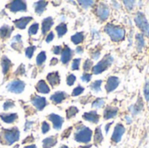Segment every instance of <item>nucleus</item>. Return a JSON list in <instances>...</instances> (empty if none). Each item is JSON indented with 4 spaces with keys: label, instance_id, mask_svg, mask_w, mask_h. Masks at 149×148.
<instances>
[{
    "label": "nucleus",
    "instance_id": "32",
    "mask_svg": "<svg viewBox=\"0 0 149 148\" xmlns=\"http://www.w3.org/2000/svg\"><path fill=\"white\" fill-rule=\"evenodd\" d=\"M46 59V55H45V51H41L38 56H37V58H36V63L38 65H42L44 64V62L45 61Z\"/></svg>",
    "mask_w": 149,
    "mask_h": 148
},
{
    "label": "nucleus",
    "instance_id": "10",
    "mask_svg": "<svg viewBox=\"0 0 149 148\" xmlns=\"http://www.w3.org/2000/svg\"><path fill=\"white\" fill-rule=\"evenodd\" d=\"M48 120L52 123L53 128L55 130H60L61 129L63 123H64V119L61 116L55 114V113H52L48 116Z\"/></svg>",
    "mask_w": 149,
    "mask_h": 148
},
{
    "label": "nucleus",
    "instance_id": "25",
    "mask_svg": "<svg viewBox=\"0 0 149 148\" xmlns=\"http://www.w3.org/2000/svg\"><path fill=\"white\" fill-rule=\"evenodd\" d=\"M10 65H11L10 60L6 56H3L1 59V66H2V72L4 75L9 72Z\"/></svg>",
    "mask_w": 149,
    "mask_h": 148
},
{
    "label": "nucleus",
    "instance_id": "20",
    "mask_svg": "<svg viewBox=\"0 0 149 148\" xmlns=\"http://www.w3.org/2000/svg\"><path fill=\"white\" fill-rule=\"evenodd\" d=\"M65 98H66V94H65V92H55L54 94H52V96H51V100L53 102V103H55V104H59V103H61L64 99H65Z\"/></svg>",
    "mask_w": 149,
    "mask_h": 148
},
{
    "label": "nucleus",
    "instance_id": "54",
    "mask_svg": "<svg viewBox=\"0 0 149 148\" xmlns=\"http://www.w3.org/2000/svg\"><path fill=\"white\" fill-rule=\"evenodd\" d=\"M83 51H84V49H83L82 46H77V48H76V52H77L78 54H82Z\"/></svg>",
    "mask_w": 149,
    "mask_h": 148
},
{
    "label": "nucleus",
    "instance_id": "37",
    "mask_svg": "<svg viewBox=\"0 0 149 148\" xmlns=\"http://www.w3.org/2000/svg\"><path fill=\"white\" fill-rule=\"evenodd\" d=\"M142 103L141 102H137L132 108H134V109H131V111L133 112V113L134 114H137V113H139L141 111V109H142Z\"/></svg>",
    "mask_w": 149,
    "mask_h": 148
},
{
    "label": "nucleus",
    "instance_id": "15",
    "mask_svg": "<svg viewBox=\"0 0 149 148\" xmlns=\"http://www.w3.org/2000/svg\"><path fill=\"white\" fill-rule=\"evenodd\" d=\"M72 57V51L68 46H65L61 51V62L64 65H66L70 62Z\"/></svg>",
    "mask_w": 149,
    "mask_h": 148
},
{
    "label": "nucleus",
    "instance_id": "23",
    "mask_svg": "<svg viewBox=\"0 0 149 148\" xmlns=\"http://www.w3.org/2000/svg\"><path fill=\"white\" fill-rule=\"evenodd\" d=\"M1 120L6 123V124H11L13 123L17 119V113H10V114H0Z\"/></svg>",
    "mask_w": 149,
    "mask_h": 148
},
{
    "label": "nucleus",
    "instance_id": "41",
    "mask_svg": "<svg viewBox=\"0 0 149 148\" xmlns=\"http://www.w3.org/2000/svg\"><path fill=\"white\" fill-rule=\"evenodd\" d=\"M14 106H15V104H14V102H13L12 100H6V101L3 103V110H5V111L10 110V108H12V107H14Z\"/></svg>",
    "mask_w": 149,
    "mask_h": 148
},
{
    "label": "nucleus",
    "instance_id": "40",
    "mask_svg": "<svg viewBox=\"0 0 149 148\" xmlns=\"http://www.w3.org/2000/svg\"><path fill=\"white\" fill-rule=\"evenodd\" d=\"M84 87H82V86H80V85H79V86H77L76 88H74V90L72 91V96H73V97H76V96H79V95H80L83 92H84Z\"/></svg>",
    "mask_w": 149,
    "mask_h": 148
},
{
    "label": "nucleus",
    "instance_id": "11",
    "mask_svg": "<svg viewBox=\"0 0 149 148\" xmlns=\"http://www.w3.org/2000/svg\"><path fill=\"white\" fill-rule=\"evenodd\" d=\"M120 85V79L117 77L112 76L109 77L107 81V85H106V90L107 92H112L113 91H114Z\"/></svg>",
    "mask_w": 149,
    "mask_h": 148
},
{
    "label": "nucleus",
    "instance_id": "55",
    "mask_svg": "<svg viewBox=\"0 0 149 148\" xmlns=\"http://www.w3.org/2000/svg\"><path fill=\"white\" fill-rule=\"evenodd\" d=\"M34 140V139H33V137L32 136H30V137H28V138H26L24 141H23V144H25L26 142H32Z\"/></svg>",
    "mask_w": 149,
    "mask_h": 148
},
{
    "label": "nucleus",
    "instance_id": "6",
    "mask_svg": "<svg viewBox=\"0 0 149 148\" xmlns=\"http://www.w3.org/2000/svg\"><path fill=\"white\" fill-rule=\"evenodd\" d=\"M124 133H125V127H124V126L122 124H120V123L117 124L115 126V127H114L113 133L112 137H111V143H112V145L115 146L116 144L120 143Z\"/></svg>",
    "mask_w": 149,
    "mask_h": 148
},
{
    "label": "nucleus",
    "instance_id": "19",
    "mask_svg": "<svg viewBox=\"0 0 149 148\" xmlns=\"http://www.w3.org/2000/svg\"><path fill=\"white\" fill-rule=\"evenodd\" d=\"M118 113V108L113 106H107L104 111V119L110 120L114 118Z\"/></svg>",
    "mask_w": 149,
    "mask_h": 148
},
{
    "label": "nucleus",
    "instance_id": "58",
    "mask_svg": "<svg viewBox=\"0 0 149 148\" xmlns=\"http://www.w3.org/2000/svg\"><path fill=\"white\" fill-rule=\"evenodd\" d=\"M24 148H37L36 145H29V146H26Z\"/></svg>",
    "mask_w": 149,
    "mask_h": 148
},
{
    "label": "nucleus",
    "instance_id": "35",
    "mask_svg": "<svg viewBox=\"0 0 149 148\" xmlns=\"http://www.w3.org/2000/svg\"><path fill=\"white\" fill-rule=\"evenodd\" d=\"M38 31V23H35L33 24L32 25H31V27L29 28V31H28V34L30 36H33L35 34H37Z\"/></svg>",
    "mask_w": 149,
    "mask_h": 148
},
{
    "label": "nucleus",
    "instance_id": "44",
    "mask_svg": "<svg viewBox=\"0 0 149 148\" xmlns=\"http://www.w3.org/2000/svg\"><path fill=\"white\" fill-rule=\"evenodd\" d=\"M123 3L128 10H132L135 5V1H124Z\"/></svg>",
    "mask_w": 149,
    "mask_h": 148
},
{
    "label": "nucleus",
    "instance_id": "46",
    "mask_svg": "<svg viewBox=\"0 0 149 148\" xmlns=\"http://www.w3.org/2000/svg\"><path fill=\"white\" fill-rule=\"evenodd\" d=\"M41 131H42V133L45 134L46 133H48L50 131V126L47 122L44 121L42 123V127H41Z\"/></svg>",
    "mask_w": 149,
    "mask_h": 148
},
{
    "label": "nucleus",
    "instance_id": "8",
    "mask_svg": "<svg viewBox=\"0 0 149 148\" xmlns=\"http://www.w3.org/2000/svg\"><path fill=\"white\" fill-rule=\"evenodd\" d=\"M6 7H8L9 10L14 13L17 12V11H26V9H27L26 3L24 1H22V0L12 1Z\"/></svg>",
    "mask_w": 149,
    "mask_h": 148
},
{
    "label": "nucleus",
    "instance_id": "33",
    "mask_svg": "<svg viewBox=\"0 0 149 148\" xmlns=\"http://www.w3.org/2000/svg\"><path fill=\"white\" fill-rule=\"evenodd\" d=\"M101 84H102V80H96L94 82H93L90 85V88L95 92H98L100 91V87H101Z\"/></svg>",
    "mask_w": 149,
    "mask_h": 148
},
{
    "label": "nucleus",
    "instance_id": "30",
    "mask_svg": "<svg viewBox=\"0 0 149 148\" xmlns=\"http://www.w3.org/2000/svg\"><path fill=\"white\" fill-rule=\"evenodd\" d=\"M79 113V109L75 106H71L66 110V117L67 119H71L74 117Z\"/></svg>",
    "mask_w": 149,
    "mask_h": 148
},
{
    "label": "nucleus",
    "instance_id": "61",
    "mask_svg": "<svg viewBox=\"0 0 149 148\" xmlns=\"http://www.w3.org/2000/svg\"><path fill=\"white\" fill-rule=\"evenodd\" d=\"M59 148H69L68 147H66V146H65V145H64V146H61V147H60Z\"/></svg>",
    "mask_w": 149,
    "mask_h": 148
},
{
    "label": "nucleus",
    "instance_id": "22",
    "mask_svg": "<svg viewBox=\"0 0 149 148\" xmlns=\"http://www.w3.org/2000/svg\"><path fill=\"white\" fill-rule=\"evenodd\" d=\"M58 142L57 137L55 136H51L46 139H45L42 142L43 144V148H52Z\"/></svg>",
    "mask_w": 149,
    "mask_h": 148
},
{
    "label": "nucleus",
    "instance_id": "38",
    "mask_svg": "<svg viewBox=\"0 0 149 148\" xmlns=\"http://www.w3.org/2000/svg\"><path fill=\"white\" fill-rule=\"evenodd\" d=\"M79 3L83 8L87 9V8H89V7H91V6L93 5L94 1H90V0H88V1H82V0H80V1H79Z\"/></svg>",
    "mask_w": 149,
    "mask_h": 148
},
{
    "label": "nucleus",
    "instance_id": "4",
    "mask_svg": "<svg viewBox=\"0 0 149 148\" xmlns=\"http://www.w3.org/2000/svg\"><path fill=\"white\" fill-rule=\"evenodd\" d=\"M113 62V58L111 55H106L96 65L93 67V73L96 75L100 74L101 72L107 70L111 66Z\"/></svg>",
    "mask_w": 149,
    "mask_h": 148
},
{
    "label": "nucleus",
    "instance_id": "53",
    "mask_svg": "<svg viewBox=\"0 0 149 148\" xmlns=\"http://www.w3.org/2000/svg\"><path fill=\"white\" fill-rule=\"evenodd\" d=\"M33 125V122L32 121H27L26 123H25V127H24V131H28L30 128H31V126Z\"/></svg>",
    "mask_w": 149,
    "mask_h": 148
},
{
    "label": "nucleus",
    "instance_id": "56",
    "mask_svg": "<svg viewBox=\"0 0 149 148\" xmlns=\"http://www.w3.org/2000/svg\"><path fill=\"white\" fill-rule=\"evenodd\" d=\"M57 64H58V59L55 58H53L52 59V61H51V65H57Z\"/></svg>",
    "mask_w": 149,
    "mask_h": 148
},
{
    "label": "nucleus",
    "instance_id": "13",
    "mask_svg": "<svg viewBox=\"0 0 149 148\" xmlns=\"http://www.w3.org/2000/svg\"><path fill=\"white\" fill-rule=\"evenodd\" d=\"M83 119L86 121H89L93 124H97L100 121V115L96 111H91L83 114Z\"/></svg>",
    "mask_w": 149,
    "mask_h": 148
},
{
    "label": "nucleus",
    "instance_id": "59",
    "mask_svg": "<svg viewBox=\"0 0 149 148\" xmlns=\"http://www.w3.org/2000/svg\"><path fill=\"white\" fill-rule=\"evenodd\" d=\"M127 123H128V124H130V123L132 122V120H131V118H128V117H127Z\"/></svg>",
    "mask_w": 149,
    "mask_h": 148
},
{
    "label": "nucleus",
    "instance_id": "60",
    "mask_svg": "<svg viewBox=\"0 0 149 148\" xmlns=\"http://www.w3.org/2000/svg\"><path fill=\"white\" fill-rule=\"evenodd\" d=\"M92 147V145H88V146H85V147H80L79 148H90Z\"/></svg>",
    "mask_w": 149,
    "mask_h": 148
},
{
    "label": "nucleus",
    "instance_id": "45",
    "mask_svg": "<svg viewBox=\"0 0 149 148\" xmlns=\"http://www.w3.org/2000/svg\"><path fill=\"white\" fill-rule=\"evenodd\" d=\"M144 97L147 101H149V81H147L144 86Z\"/></svg>",
    "mask_w": 149,
    "mask_h": 148
},
{
    "label": "nucleus",
    "instance_id": "3",
    "mask_svg": "<svg viewBox=\"0 0 149 148\" xmlns=\"http://www.w3.org/2000/svg\"><path fill=\"white\" fill-rule=\"evenodd\" d=\"M20 137V132L17 127L11 129H3L1 133V140L3 144L10 146L16 143Z\"/></svg>",
    "mask_w": 149,
    "mask_h": 148
},
{
    "label": "nucleus",
    "instance_id": "21",
    "mask_svg": "<svg viewBox=\"0 0 149 148\" xmlns=\"http://www.w3.org/2000/svg\"><path fill=\"white\" fill-rule=\"evenodd\" d=\"M36 90L43 94H46L50 92V88L47 85V84L44 81V80H39L38 83L36 85Z\"/></svg>",
    "mask_w": 149,
    "mask_h": 148
},
{
    "label": "nucleus",
    "instance_id": "27",
    "mask_svg": "<svg viewBox=\"0 0 149 148\" xmlns=\"http://www.w3.org/2000/svg\"><path fill=\"white\" fill-rule=\"evenodd\" d=\"M12 31V28H10L9 25H3L0 28V37L2 38H7L10 36Z\"/></svg>",
    "mask_w": 149,
    "mask_h": 148
},
{
    "label": "nucleus",
    "instance_id": "43",
    "mask_svg": "<svg viewBox=\"0 0 149 148\" xmlns=\"http://www.w3.org/2000/svg\"><path fill=\"white\" fill-rule=\"evenodd\" d=\"M80 60H81L80 58H75V59H73L72 64V70H73V71L79 70V65H80Z\"/></svg>",
    "mask_w": 149,
    "mask_h": 148
},
{
    "label": "nucleus",
    "instance_id": "9",
    "mask_svg": "<svg viewBox=\"0 0 149 148\" xmlns=\"http://www.w3.org/2000/svg\"><path fill=\"white\" fill-rule=\"evenodd\" d=\"M110 10L106 3H100L96 8V14L101 21H106L109 17Z\"/></svg>",
    "mask_w": 149,
    "mask_h": 148
},
{
    "label": "nucleus",
    "instance_id": "31",
    "mask_svg": "<svg viewBox=\"0 0 149 148\" xmlns=\"http://www.w3.org/2000/svg\"><path fill=\"white\" fill-rule=\"evenodd\" d=\"M136 44L139 50H141L144 47L145 44V41H144V38L142 34H137L136 35Z\"/></svg>",
    "mask_w": 149,
    "mask_h": 148
},
{
    "label": "nucleus",
    "instance_id": "5",
    "mask_svg": "<svg viewBox=\"0 0 149 148\" xmlns=\"http://www.w3.org/2000/svg\"><path fill=\"white\" fill-rule=\"evenodd\" d=\"M134 22L138 28L142 31V33L147 37H149V23L145 15L141 12H138L135 16Z\"/></svg>",
    "mask_w": 149,
    "mask_h": 148
},
{
    "label": "nucleus",
    "instance_id": "49",
    "mask_svg": "<svg viewBox=\"0 0 149 148\" xmlns=\"http://www.w3.org/2000/svg\"><path fill=\"white\" fill-rule=\"evenodd\" d=\"M72 130V127H69V128H67L65 131H64V133H62V138H64V139L68 138V137L70 136V134H71Z\"/></svg>",
    "mask_w": 149,
    "mask_h": 148
},
{
    "label": "nucleus",
    "instance_id": "28",
    "mask_svg": "<svg viewBox=\"0 0 149 148\" xmlns=\"http://www.w3.org/2000/svg\"><path fill=\"white\" fill-rule=\"evenodd\" d=\"M84 38H85V35L83 32H77L76 34L72 36L71 40L74 44H79L84 41Z\"/></svg>",
    "mask_w": 149,
    "mask_h": 148
},
{
    "label": "nucleus",
    "instance_id": "47",
    "mask_svg": "<svg viewBox=\"0 0 149 148\" xmlns=\"http://www.w3.org/2000/svg\"><path fill=\"white\" fill-rule=\"evenodd\" d=\"M91 79H92V74H90V73H84L81 76V80L83 82L88 83V82H90Z\"/></svg>",
    "mask_w": 149,
    "mask_h": 148
},
{
    "label": "nucleus",
    "instance_id": "29",
    "mask_svg": "<svg viewBox=\"0 0 149 148\" xmlns=\"http://www.w3.org/2000/svg\"><path fill=\"white\" fill-rule=\"evenodd\" d=\"M56 31L58 38H62L67 32V26L65 24H60L56 26Z\"/></svg>",
    "mask_w": 149,
    "mask_h": 148
},
{
    "label": "nucleus",
    "instance_id": "26",
    "mask_svg": "<svg viewBox=\"0 0 149 148\" xmlns=\"http://www.w3.org/2000/svg\"><path fill=\"white\" fill-rule=\"evenodd\" d=\"M11 46H12V48H14L17 51H20L22 49V37H21V35L17 34L13 38Z\"/></svg>",
    "mask_w": 149,
    "mask_h": 148
},
{
    "label": "nucleus",
    "instance_id": "2",
    "mask_svg": "<svg viewBox=\"0 0 149 148\" xmlns=\"http://www.w3.org/2000/svg\"><path fill=\"white\" fill-rule=\"evenodd\" d=\"M93 137V131L83 125H80L79 126L77 127L76 133L74 134V140L75 141L79 143H83V144H88L92 140Z\"/></svg>",
    "mask_w": 149,
    "mask_h": 148
},
{
    "label": "nucleus",
    "instance_id": "1",
    "mask_svg": "<svg viewBox=\"0 0 149 148\" xmlns=\"http://www.w3.org/2000/svg\"><path fill=\"white\" fill-rule=\"evenodd\" d=\"M104 31L114 42H120L125 38V30L120 26L108 24L105 26Z\"/></svg>",
    "mask_w": 149,
    "mask_h": 148
},
{
    "label": "nucleus",
    "instance_id": "39",
    "mask_svg": "<svg viewBox=\"0 0 149 148\" xmlns=\"http://www.w3.org/2000/svg\"><path fill=\"white\" fill-rule=\"evenodd\" d=\"M93 67V61H91L90 59H86L83 65V69L85 72H88L92 69Z\"/></svg>",
    "mask_w": 149,
    "mask_h": 148
},
{
    "label": "nucleus",
    "instance_id": "18",
    "mask_svg": "<svg viewBox=\"0 0 149 148\" xmlns=\"http://www.w3.org/2000/svg\"><path fill=\"white\" fill-rule=\"evenodd\" d=\"M53 19L51 17L44 18V20L42 21V34H45L47 31H49L53 25Z\"/></svg>",
    "mask_w": 149,
    "mask_h": 148
},
{
    "label": "nucleus",
    "instance_id": "51",
    "mask_svg": "<svg viewBox=\"0 0 149 148\" xmlns=\"http://www.w3.org/2000/svg\"><path fill=\"white\" fill-rule=\"evenodd\" d=\"M100 56V50H97V51H94L93 53H92V58L94 59V60H97Z\"/></svg>",
    "mask_w": 149,
    "mask_h": 148
},
{
    "label": "nucleus",
    "instance_id": "12",
    "mask_svg": "<svg viewBox=\"0 0 149 148\" xmlns=\"http://www.w3.org/2000/svg\"><path fill=\"white\" fill-rule=\"evenodd\" d=\"M31 103L38 111H42L47 104L46 99L44 97L40 96H33L31 98Z\"/></svg>",
    "mask_w": 149,
    "mask_h": 148
},
{
    "label": "nucleus",
    "instance_id": "16",
    "mask_svg": "<svg viewBox=\"0 0 149 148\" xmlns=\"http://www.w3.org/2000/svg\"><path fill=\"white\" fill-rule=\"evenodd\" d=\"M49 84L52 85V86H55V85H58L59 83H60V78H59V75H58V72H52V73H49L46 77Z\"/></svg>",
    "mask_w": 149,
    "mask_h": 148
},
{
    "label": "nucleus",
    "instance_id": "36",
    "mask_svg": "<svg viewBox=\"0 0 149 148\" xmlns=\"http://www.w3.org/2000/svg\"><path fill=\"white\" fill-rule=\"evenodd\" d=\"M35 50H36V46H34V45H31V46L26 48V50H25V56H26V58H31Z\"/></svg>",
    "mask_w": 149,
    "mask_h": 148
},
{
    "label": "nucleus",
    "instance_id": "34",
    "mask_svg": "<svg viewBox=\"0 0 149 148\" xmlns=\"http://www.w3.org/2000/svg\"><path fill=\"white\" fill-rule=\"evenodd\" d=\"M105 104V100L103 99H95L93 104H92V106L93 108H101Z\"/></svg>",
    "mask_w": 149,
    "mask_h": 148
},
{
    "label": "nucleus",
    "instance_id": "24",
    "mask_svg": "<svg viewBox=\"0 0 149 148\" xmlns=\"http://www.w3.org/2000/svg\"><path fill=\"white\" fill-rule=\"evenodd\" d=\"M47 3H48L46 1H38V2L34 3V9H35L36 13L38 15L42 14L45 10Z\"/></svg>",
    "mask_w": 149,
    "mask_h": 148
},
{
    "label": "nucleus",
    "instance_id": "7",
    "mask_svg": "<svg viewBox=\"0 0 149 148\" xmlns=\"http://www.w3.org/2000/svg\"><path fill=\"white\" fill-rule=\"evenodd\" d=\"M24 87H25V84L23 81L17 79V80H13V81L10 82L7 85L6 89H7V91L10 92L12 93L19 94L24 92Z\"/></svg>",
    "mask_w": 149,
    "mask_h": 148
},
{
    "label": "nucleus",
    "instance_id": "17",
    "mask_svg": "<svg viewBox=\"0 0 149 148\" xmlns=\"http://www.w3.org/2000/svg\"><path fill=\"white\" fill-rule=\"evenodd\" d=\"M103 134H102V131H101V127L100 126H98L96 129H95V132H94V136H93V142H94V145L96 147H99L100 145H101V143L103 142Z\"/></svg>",
    "mask_w": 149,
    "mask_h": 148
},
{
    "label": "nucleus",
    "instance_id": "57",
    "mask_svg": "<svg viewBox=\"0 0 149 148\" xmlns=\"http://www.w3.org/2000/svg\"><path fill=\"white\" fill-rule=\"evenodd\" d=\"M112 124H113V123H109V125H107V126H106V133H108L109 128H110V126H112Z\"/></svg>",
    "mask_w": 149,
    "mask_h": 148
},
{
    "label": "nucleus",
    "instance_id": "52",
    "mask_svg": "<svg viewBox=\"0 0 149 148\" xmlns=\"http://www.w3.org/2000/svg\"><path fill=\"white\" fill-rule=\"evenodd\" d=\"M53 38H54V33H53V32H50V33L47 35L45 41H46V43H51V42L52 41Z\"/></svg>",
    "mask_w": 149,
    "mask_h": 148
},
{
    "label": "nucleus",
    "instance_id": "50",
    "mask_svg": "<svg viewBox=\"0 0 149 148\" xmlns=\"http://www.w3.org/2000/svg\"><path fill=\"white\" fill-rule=\"evenodd\" d=\"M52 51L54 54L58 55V54H60L61 51H62V47L60 45H57V46H54L53 49H52Z\"/></svg>",
    "mask_w": 149,
    "mask_h": 148
},
{
    "label": "nucleus",
    "instance_id": "14",
    "mask_svg": "<svg viewBox=\"0 0 149 148\" xmlns=\"http://www.w3.org/2000/svg\"><path fill=\"white\" fill-rule=\"evenodd\" d=\"M32 20V17H23L21 18H18L17 20H14L13 23L15 24V26L18 29H21V30H24L27 24Z\"/></svg>",
    "mask_w": 149,
    "mask_h": 148
},
{
    "label": "nucleus",
    "instance_id": "48",
    "mask_svg": "<svg viewBox=\"0 0 149 148\" xmlns=\"http://www.w3.org/2000/svg\"><path fill=\"white\" fill-rule=\"evenodd\" d=\"M16 75H24V73H25V68H24V65H21L18 68H17V70L16 71Z\"/></svg>",
    "mask_w": 149,
    "mask_h": 148
},
{
    "label": "nucleus",
    "instance_id": "42",
    "mask_svg": "<svg viewBox=\"0 0 149 148\" xmlns=\"http://www.w3.org/2000/svg\"><path fill=\"white\" fill-rule=\"evenodd\" d=\"M76 81V76L73 75V74H70L68 77H67V79H66V83L69 86H72L73 85V84L75 83Z\"/></svg>",
    "mask_w": 149,
    "mask_h": 148
}]
</instances>
